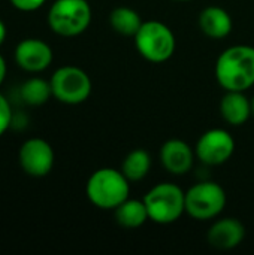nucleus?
<instances>
[{
  "instance_id": "obj_1",
  "label": "nucleus",
  "mask_w": 254,
  "mask_h": 255,
  "mask_svg": "<svg viewBox=\"0 0 254 255\" xmlns=\"http://www.w3.org/2000/svg\"><path fill=\"white\" fill-rule=\"evenodd\" d=\"M216 79L225 91H247L254 85V48L234 45L216 61Z\"/></svg>"
},
{
  "instance_id": "obj_2",
  "label": "nucleus",
  "mask_w": 254,
  "mask_h": 255,
  "mask_svg": "<svg viewBox=\"0 0 254 255\" xmlns=\"http://www.w3.org/2000/svg\"><path fill=\"white\" fill-rule=\"evenodd\" d=\"M85 194L91 205L103 211H114L130 196V181L114 167L94 170L87 184Z\"/></svg>"
},
{
  "instance_id": "obj_3",
  "label": "nucleus",
  "mask_w": 254,
  "mask_h": 255,
  "mask_svg": "<svg viewBox=\"0 0 254 255\" xmlns=\"http://www.w3.org/2000/svg\"><path fill=\"white\" fill-rule=\"evenodd\" d=\"M150 221L156 224H172L186 214V191L177 184L160 182L144 196Z\"/></svg>"
},
{
  "instance_id": "obj_4",
  "label": "nucleus",
  "mask_w": 254,
  "mask_h": 255,
  "mask_svg": "<svg viewBox=\"0 0 254 255\" xmlns=\"http://www.w3.org/2000/svg\"><path fill=\"white\" fill-rule=\"evenodd\" d=\"M136 51L150 63H165L175 52V36L172 30L156 19L144 21L133 36Z\"/></svg>"
},
{
  "instance_id": "obj_5",
  "label": "nucleus",
  "mask_w": 254,
  "mask_h": 255,
  "mask_svg": "<svg viewBox=\"0 0 254 255\" xmlns=\"http://www.w3.org/2000/svg\"><path fill=\"white\" fill-rule=\"evenodd\" d=\"M91 22V7L87 0H55L48 10L49 28L63 37L82 34Z\"/></svg>"
},
{
  "instance_id": "obj_6",
  "label": "nucleus",
  "mask_w": 254,
  "mask_h": 255,
  "mask_svg": "<svg viewBox=\"0 0 254 255\" xmlns=\"http://www.w3.org/2000/svg\"><path fill=\"white\" fill-rule=\"evenodd\" d=\"M226 202V191L220 184L201 181L186 191V214L198 221L214 220L223 212Z\"/></svg>"
},
{
  "instance_id": "obj_7",
  "label": "nucleus",
  "mask_w": 254,
  "mask_h": 255,
  "mask_svg": "<svg viewBox=\"0 0 254 255\" xmlns=\"http://www.w3.org/2000/svg\"><path fill=\"white\" fill-rule=\"evenodd\" d=\"M52 97L64 105H79L84 103L91 94V79L85 70L76 66H61L58 67L51 79Z\"/></svg>"
},
{
  "instance_id": "obj_8",
  "label": "nucleus",
  "mask_w": 254,
  "mask_h": 255,
  "mask_svg": "<svg viewBox=\"0 0 254 255\" xmlns=\"http://www.w3.org/2000/svg\"><path fill=\"white\" fill-rule=\"evenodd\" d=\"M235 151V140L223 128H211L201 134L196 142V158L207 166H220L231 160Z\"/></svg>"
},
{
  "instance_id": "obj_9",
  "label": "nucleus",
  "mask_w": 254,
  "mask_h": 255,
  "mask_svg": "<svg viewBox=\"0 0 254 255\" xmlns=\"http://www.w3.org/2000/svg\"><path fill=\"white\" fill-rule=\"evenodd\" d=\"M18 161L25 175L31 178H43L52 170L55 154L52 146L45 139L31 137L21 145Z\"/></svg>"
},
{
  "instance_id": "obj_10",
  "label": "nucleus",
  "mask_w": 254,
  "mask_h": 255,
  "mask_svg": "<svg viewBox=\"0 0 254 255\" xmlns=\"http://www.w3.org/2000/svg\"><path fill=\"white\" fill-rule=\"evenodd\" d=\"M13 58L22 70L30 73H39L51 66L54 54L52 48L45 40L37 37H28L16 45Z\"/></svg>"
},
{
  "instance_id": "obj_11",
  "label": "nucleus",
  "mask_w": 254,
  "mask_h": 255,
  "mask_svg": "<svg viewBox=\"0 0 254 255\" xmlns=\"http://www.w3.org/2000/svg\"><path fill=\"white\" fill-rule=\"evenodd\" d=\"M195 149L181 140V139H169L160 148V163L162 166L172 175L181 176L192 170L195 161Z\"/></svg>"
},
{
  "instance_id": "obj_12",
  "label": "nucleus",
  "mask_w": 254,
  "mask_h": 255,
  "mask_svg": "<svg viewBox=\"0 0 254 255\" xmlns=\"http://www.w3.org/2000/svg\"><path fill=\"white\" fill-rule=\"evenodd\" d=\"M244 236H246L244 224L232 217L216 220L207 233L208 244L213 248L222 251L237 248L244 241Z\"/></svg>"
},
{
  "instance_id": "obj_13",
  "label": "nucleus",
  "mask_w": 254,
  "mask_h": 255,
  "mask_svg": "<svg viewBox=\"0 0 254 255\" xmlns=\"http://www.w3.org/2000/svg\"><path fill=\"white\" fill-rule=\"evenodd\" d=\"M199 28L210 39H225L232 31V16L220 6H207L199 13Z\"/></svg>"
},
{
  "instance_id": "obj_14",
  "label": "nucleus",
  "mask_w": 254,
  "mask_h": 255,
  "mask_svg": "<svg viewBox=\"0 0 254 255\" xmlns=\"http://www.w3.org/2000/svg\"><path fill=\"white\" fill-rule=\"evenodd\" d=\"M220 114L231 126H243L252 115L250 99L244 91H226L220 100Z\"/></svg>"
},
{
  "instance_id": "obj_15",
  "label": "nucleus",
  "mask_w": 254,
  "mask_h": 255,
  "mask_svg": "<svg viewBox=\"0 0 254 255\" xmlns=\"http://www.w3.org/2000/svg\"><path fill=\"white\" fill-rule=\"evenodd\" d=\"M114 215L118 226L124 229H139L150 220L144 200L130 197L114 209Z\"/></svg>"
},
{
  "instance_id": "obj_16",
  "label": "nucleus",
  "mask_w": 254,
  "mask_h": 255,
  "mask_svg": "<svg viewBox=\"0 0 254 255\" xmlns=\"http://www.w3.org/2000/svg\"><path fill=\"white\" fill-rule=\"evenodd\" d=\"M142 19L139 16V13L127 6H118L114 7L109 13V25L112 27V30L121 36H127V37H133L138 30L142 25Z\"/></svg>"
},
{
  "instance_id": "obj_17",
  "label": "nucleus",
  "mask_w": 254,
  "mask_h": 255,
  "mask_svg": "<svg viewBox=\"0 0 254 255\" xmlns=\"http://www.w3.org/2000/svg\"><path fill=\"white\" fill-rule=\"evenodd\" d=\"M151 169V157L145 149H133L130 151L121 164V172L130 182L142 181Z\"/></svg>"
},
{
  "instance_id": "obj_18",
  "label": "nucleus",
  "mask_w": 254,
  "mask_h": 255,
  "mask_svg": "<svg viewBox=\"0 0 254 255\" xmlns=\"http://www.w3.org/2000/svg\"><path fill=\"white\" fill-rule=\"evenodd\" d=\"M21 100L28 106H42L52 97L51 82L43 78H30L19 88Z\"/></svg>"
},
{
  "instance_id": "obj_19",
  "label": "nucleus",
  "mask_w": 254,
  "mask_h": 255,
  "mask_svg": "<svg viewBox=\"0 0 254 255\" xmlns=\"http://www.w3.org/2000/svg\"><path fill=\"white\" fill-rule=\"evenodd\" d=\"M12 124V108L7 99L0 93V137L7 131Z\"/></svg>"
},
{
  "instance_id": "obj_20",
  "label": "nucleus",
  "mask_w": 254,
  "mask_h": 255,
  "mask_svg": "<svg viewBox=\"0 0 254 255\" xmlns=\"http://www.w3.org/2000/svg\"><path fill=\"white\" fill-rule=\"evenodd\" d=\"M9 1L15 9L21 12H34L46 3V0H9Z\"/></svg>"
},
{
  "instance_id": "obj_21",
  "label": "nucleus",
  "mask_w": 254,
  "mask_h": 255,
  "mask_svg": "<svg viewBox=\"0 0 254 255\" xmlns=\"http://www.w3.org/2000/svg\"><path fill=\"white\" fill-rule=\"evenodd\" d=\"M6 73H7V64H6L3 55L0 54V85L3 84V81L6 78Z\"/></svg>"
},
{
  "instance_id": "obj_22",
  "label": "nucleus",
  "mask_w": 254,
  "mask_h": 255,
  "mask_svg": "<svg viewBox=\"0 0 254 255\" xmlns=\"http://www.w3.org/2000/svg\"><path fill=\"white\" fill-rule=\"evenodd\" d=\"M6 36H7V28H6V24L0 19V46L4 43L6 40Z\"/></svg>"
},
{
  "instance_id": "obj_23",
  "label": "nucleus",
  "mask_w": 254,
  "mask_h": 255,
  "mask_svg": "<svg viewBox=\"0 0 254 255\" xmlns=\"http://www.w3.org/2000/svg\"><path fill=\"white\" fill-rule=\"evenodd\" d=\"M250 103H252V115L254 117V96L250 99Z\"/></svg>"
},
{
  "instance_id": "obj_24",
  "label": "nucleus",
  "mask_w": 254,
  "mask_h": 255,
  "mask_svg": "<svg viewBox=\"0 0 254 255\" xmlns=\"http://www.w3.org/2000/svg\"><path fill=\"white\" fill-rule=\"evenodd\" d=\"M174 1H190V0H174Z\"/></svg>"
}]
</instances>
